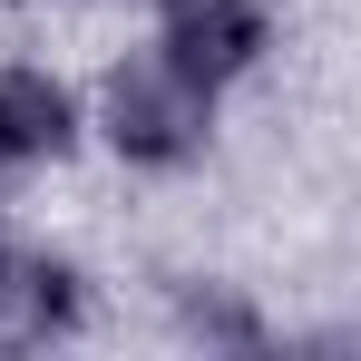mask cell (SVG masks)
<instances>
[{
  "label": "cell",
  "mask_w": 361,
  "mask_h": 361,
  "mask_svg": "<svg viewBox=\"0 0 361 361\" xmlns=\"http://www.w3.org/2000/svg\"><path fill=\"white\" fill-rule=\"evenodd\" d=\"M98 127H108V147H118L127 166H195L205 157V137H215V98L176 78V68L157 59V49H127L108 78H98Z\"/></svg>",
  "instance_id": "1"
},
{
  "label": "cell",
  "mask_w": 361,
  "mask_h": 361,
  "mask_svg": "<svg viewBox=\"0 0 361 361\" xmlns=\"http://www.w3.org/2000/svg\"><path fill=\"white\" fill-rule=\"evenodd\" d=\"M147 49L176 78H195L205 98H225L244 68L274 49V10L264 0H157V39Z\"/></svg>",
  "instance_id": "2"
},
{
  "label": "cell",
  "mask_w": 361,
  "mask_h": 361,
  "mask_svg": "<svg viewBox=\"0 0 361 361\" xmlns=\"http://www.w3.org/2000/svg\"><path fill=\"white\" fill-rule=\"evenodd\" d=\"M78 264L68 254H30V244H0V352H39V342H59L78 332Z\"/></svg>",
  "instance_id": "3"
},
{
  "label": "cell",
  "mask_w": 361,
  "mask_h": 361,
  "mask_svg": "<svg viewBox=\"0 0 361 361\" xmlns=\"http://www.w3.org/2000/svg\"><path fill=\"white\" fill-rule=\"evenodd\" d=\"M68 147H78V98H68V78L10 59L0 68V166H59Z\"/></svg>",
  "instance_id": "4"
},
{
  "label": "cell",
  "mask_w": 361,
  "mask_h": 361,
  "mask_svg": "<svg viewBox=\"0 0 361 361\" xmlns=\"http://www.w3.org/2000/svg\"><path fill=\"white\" fill-rule=\"evenodd\" d=\"M0 244H10V235H0Z\"/></svg>",
  "instance_id": "5"
}]
</instances>
